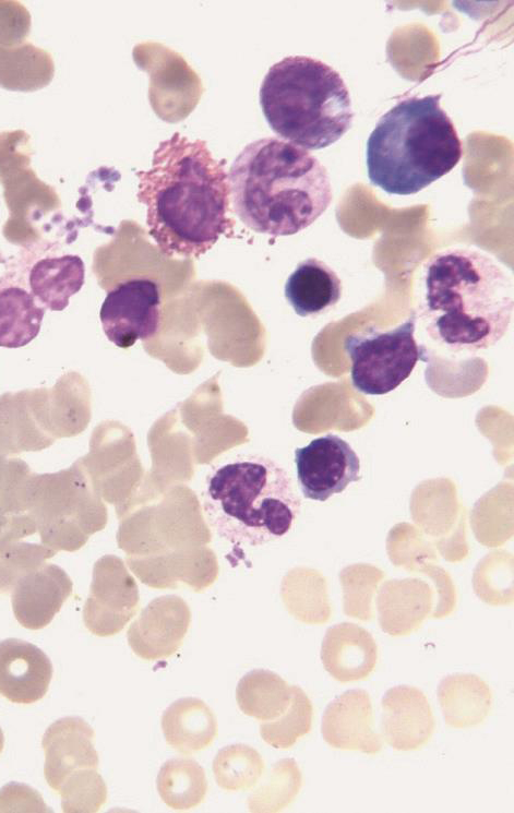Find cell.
<instances>
[{"label":"cell","mask_w":514,"mask_h":813,"mask_svg":"<svg viewBox=\"0 0 514 813\" xmlns=\"http://www.w3.org/2000/svg\"><path fill=\"white\" fill-rule=\"evenodd\" d=\"M201 498L211 529L232 545L249 547L283 538L301 507L288 473L260 454H237L213 466Z\"/></svg>","instance_id":"277c9868"},{"label":"cell","mask_w":514,"mask_h":813,"mask_svg":"<svg viewBox=\"0 0 514 813\" xmlns=\"http://www.w3.org/2000/svg\"><path fill=\"white\" fill-rule=\"evenodd\" d=\"M441 97H408L380 117L366 148L373 186L389 194H415L458 164L462 142Z\"/></svg>","instance_id":"5b68a950"},{"label":"cell","mask_w":514,"mask_h":813,"mask_svg":"<svg viewBox=\"0 0 514 813\" xmlns=\"http://www.w3.org/2000/svg\"><path fill=\"white\" fill-rule=\"evenodd\" d=\"M73 583L56 564H43L19 581L12 590V609L17 622L29 630L47 626L71 596Z\"/></svg>","instance_id":"e0dca14e"},{"label":"cell","mask_w":514,"mask_h":813,"mask_svg":"<svg viewBox=\"0 0 514 813\" xmlns=\"http://www.w3.org/2000/svg\"><path fill=\"white\" fill-rule=\"evenodd\" d=\"M413 311L402 324L387 331L374 326L349 334L344 349L351 360L352 386L367 395H384L397 388L421 358L415 339Z\"/></svg>","instance_id":"ba28073f"},{"label":"cell","mask_w":514,"mask_h":813,"mask_svg":"<svg viewBox=\"0 0 514 813\" xmlns=\"http://www.w3.org/2000/svg\"><path fill=\"white\" fill-rule=\"evenodd\" d=\"M34 521L26 513H11L0 503V548L36 533Z\"/></svg>","instance_id":"d6a6232c"},{"label":"cell","mask_w":514,"mask_h":813,"mask_svg":"<svg viewBox=\"0 0 514 813\" xmlns=\"http://www.w3.org/2000/svg\"><path fill=\"white\" fill-rule=\"evenodd\" d=\"M52 678V665L37 646L17 638L0 642V695L12 703L41 700Z\"/></svg>","instance_id":"2e32d148"},{"label":"cell","mask_w":514,"mask_h":813,"mask_svg":"<svg viewBox=\"0 0 514 813\" xmlns=\"http://www.w3.org/2000/svg\"><path fill=\"white\" fill-rule=\"evenodd\" d=\"M312 716L313 706L308 695L299 686L291 685L289 706L276 719L261 722L260 734L275 749H289L310 732Z\"/></svg>","instance_id":"83f0119b"},{"label":"cell","mask_w":514,"mask_h":813,"mask_svg":"<svg viewBox=\"0 0 514 813\" xmlns=\"http://www.w3.org/2000/svg\"><path fill=\"white\" fill-rule=\"evenodd\" d=\"M414 310L420 328L450 354L494 346L513 316L511 272L470 246L449 247L425 261Z\"/></svg>","instance_id":"7a4b0ae2"},{"label":"cell","mask_w":514,"mask_h":813,"mask_svg":"<svg viewBox=\"0 0 514 813\" xmlns=\"http://www.w3.org/2000/svg\"><path fill=\"white\" fill-rule=\"evenodd\" d=\"M84 262L77 255L46 258L29 271V292L44 308L62 311L84 284Z\"/></svg>","instance_id":"7402d4cb"},{"label":"cell","mask_w":514,"mask_h":813,"mask_svg":"<svg viewBox=\"0 0 514 813\" xmlns=\"http://www.w3.org/2000/svg\"><path fill=\"white\" fill-rule=\"evenodd\" d=\"M28 465L21 458L0 453V503L9 512L24 513L21 497L24 482L29 475Z\"/></svg>","instance_id":"4dcf8cb0"},{"label":"cell","mask_w":514,"mask_h":813,"mask_svg":"<svg viewBox=\"0 0 514 813\" xmlns=\"http://www.w3.org/2000/svg\"><path fill=\"white\" fill-rule=\"evenodd\" d=\"M301 772L292 758L275 763L263 782L248 798L250 812H279L299 793Z\"/></svg>","instance_id":"4316f807"},{"label":"cell","mask_w":514,"mask_h":813,"mask_svg":"<svg viewBox=\"0 0 514 813\" xmlns=\"http://www.w3.org/2000/svg\"><path fill=\"white\" fill-rule=\"evenodd\" d=\"M295 465L302 495L313 501L325 502L361 479L359 456L332 433L296 449Z\"/></svg>","instance_id":"30bf717a"},{"label":"cell","mask_w":514,"mask_h":813,"mask_svg":"<svg viewBox=\"0 0 514 813\" xmlns=\"http://www.w3.org/2000/svg\"><path fill=\"white\" fill-rule=\"evenodd\" d=\"M160 285L148 277H134L116 285L99 312L107 338L120 348L146 340L160 327Z\"/></svg>","instance_id":"9c48e42d"},{"label":"cell","mask_w":514,"mask_h":813,"mask_svg":"<svg viewBox=\"0 0 514 813\" xmlns=\"http://www.w3.org/2000/svg\"><path fill=\"white\" fill-rule=\"evenodd\" d=\"M260 105L272 131L304 150L337 142L352 125L349 91L331 65L307 56L274 63L260 87Z\"/></svg>","instance_id":"8992f818"},{"label":"cell","mask_w":514,"mask_h":813,"mask_svg":"<svg viewBox=\"0 0 514 813\" xmlns=\"http://www.w3.org/2000/svg\"><path fill=\"white\" fill-rule=\"evenodd\" d=\"M228 186L238 218L251 230L273 237L306 229L333 200L323 164L277 138L247 144L230 166Z\"/></svg>","instance_id":"3957f363"},{"label":"cell","mask_w":514,"mask_h":813,"mask_svg":"<svg viewBox=\"0 0 514 813\" xmlns=\"http://www.w3.org/2000/svg\"><path fill=\"white\" fill-rule=\"evenodd\" d=\"M67 813L97 812L107 799V787L96 768H84L71 775L57 791Z\"/></svg>","instance_id":"f546056e"},{"label":"cell","mask_w":514,"mask_h":813,"mask_svg":"<svg viewBox=\"0 0 514 813\" xmlns=\"http://www.w3.org/2000/svg\"><path fill=\"white\" fill-rule=\"evenodd\" d=\"M438 698L445 722L456 729L481 724L490 713L492 693L478 675L455 673L443 678Z\"/></svg>","instance_id":"44dd1931"},{"label":"cell","mask_w":514,"mask_h":813,"mask_svg":"<svg viewBox=\"0 0 514 813\" xmlns=\"http://www.w3.org/2000/svg\"><path fill=\"white\" fill-rule=\"evenodd\" d=\"M94 730L82 718L64 717L51 724L43 737L45 778L56 792L74 773L98 768Z\"/></svg>","instance_id":"5bb4252c"},{"label":"cell","mask_w":514,"mask_h":813,"mask_svg":"<svg viewBox=\"0 0 514 813\" xmlns=\"http://www.w3.org/2000/svg\"><path fill=\"white\" fill-rule=\"evenodd\" d=\"M0 812H50L41 796L31 787L10 782L0 789Z\"/></svg>","instance_id":"1f68e13d"},{"label":"cell","mask_w":514,"mask_h":813,"mask_svg":"<svg viewBox=\"0 0 514 813\" xmlns=\"http://www.w3.org/2000/svg\"><path fill=\"white\" fill-rule=\"evenodd\" d=\"M324 741L334 749L374 755L382 750L380 736L373 730V713L364 690H349L326 707L321 725Z\"/></svg>","instance_id":"9a60e30c"},{"label":"cell","mask_w":514,"mask_h":813,"mask_svg":"<svg viewBox=\"0 0 514 813\" xmlns=\"http://www.w3.org/2000/svg\"><path fill=\"white\" fill-rule=\"evenodd\" d=\"M236 698L244 715L262 722L270 721L289 706L291 685L272 671L255 669L240 679Z\"/></svg>","instance_id":"603a6c76"},{"label":"cell","mask_w":514,"mask_h":813,"mask_svg":"<svg viewBox=\"0 0 514 813\" xmlns=\"http://www.w3.org/2000/svg\"><path fill=\"white\" fill-rule=\"evenodd\" d=\"M321 660L335 680L347 683L367 679L378 662V646L372 635L351 623L330 627L322 641Z\"/></svg>","instance_id":"ac0fdd59"},{"label":"cell","mask_w":514,"mask_h":813,"mask_svg":"<svg viewBox=\"0 0 514 813\" xmlns=\"http://www.w3.org/2000/svg\"><path fill=\"white\" fill-rule=\"evenodd\" d=\"M56 550L29 542H12L0 548V594L12 593L21 578L39 569Z\"/></svg>","instance_id":"f1b7e54d"},{"label":"cell","mask_w":514,"mask_h":813,"mask_svg":"<svg viewBox=\"0 0 514 813\" xmlns=\"http://www.w3.org/2000/svg\"><path fill=\"white\" fill-rule=\"evenodd\" d=\"M138 607V587L122 561L112 555L100 558L94 565L89 596L83 609L87 630L97 636L118 634Z\"/></svg>","instance_id":"8fae6325"},{"label":"cell","mask_w":514,"mask_h":813,"mask_svg":"<svg viewBox=\"0 0 514 813\" xmlns=\"http://www.w3.org/2000/svg\"><path fill=\"white\" fill-rule=\"evenodd\" d=\"M22 510L35 523L41 543L75 551L107 524V507L80 459L57 473H29L22 491Z\"/></svg>","instance_id":"52a82bcc"},{"label":"cell","mask_w":514,"mask_h":813,"mask_svg":"<svg viewBox=\"0 0 514 813\" xmlns=\"http://www.w3.org/2000/svg\"><path fill=\"white\" fill-rule=\"evenodd\" d=\"M136 176L148 234L163 254L199 258L231 229L228 176L204 141L174 133Z\"/></svg>","instance_id":"6da1fadb"},{"label":"cell","mask_w":514,"mask_h":813,"mask_svg":"<svg viewBox=\"0 0 514 813\" xmlns=\"http://www.w3.org/2000/svg\"><path fill=\"white\" fill-rule=\"evenodd\" d=\"M46 308L22 287L0 289V347L20 348L39 333Z\"/></svg>","instance_id":"cb8c5ba5"},{"label":"cell","mask_w":514,"mask_h":813,"mask_svg":"<svg viewBox=\"0 0 514 813\" xmlns=\"http://www.w3.org/2000/svg\"><path fill=\"white\" fill-rule=\"evenodd\" d=\"M190 625V610L174 596L153 600L130 625L127 637L133 653L144 660L170 657L181 646Z\"/></svg>","instance_id":"7c38bea8"},{"label":"cell","mask_w":514,"mask_h":813,"mask_svg":"<svg viewBox=\"0 0 514 813\" xmlns=\"http://www.w3.org/2000/svg\"><path fill=\"white\" fill-rule=\"evenodd\" d=\"M264 772L260 753L244 744L223 748L213 761L216 784L226 791L248 790L256 785Z\"/></svg>","instance_id":"484cf974"},{"label":"cell","mask_w":514,"mask_h":813,"mask_svg":"<svg viewBox=\"0 0 514 813\" xmlns=\"http://www.w3.org/2000/svg\"><path fill=\"white\" fill-rule=\"evenodd\" d=\"M342 280L325 262L309 258L301 261L285 283V298L300 316L325 312L338 302Z\"/></svg>","instance_id":"d6986e66"},{"label":"cell","mask_w":514,"mask_h":813,"mask_svg":"<svg viewBox=\"0 0 514 813\" xmlns=\"http://www.w3.org/2000/svg\"><path fill=\"white\" fill-rule=\"evenodd\" d=\"M3 744H4V737H3V732H2V730L0 728V753L2 752Z\"/></svg>","instance_id":"836d02e7"},{"label":"cell","mask_w":514,"mask_h":813,"mask_svg":"<svg viewBox=\"0 0 514 813\" xmlns=\"http://www.w3.org/2000/svg\"><path fill=\"white\" fill-rule=\"evenodd\" d=\"M381 731L386 743L398 751H415L431 739L435 724L427 696L417 688L397 685L382 702Z\"/></svg>","instance_id":"4fadbf2b"},{"label":"cell","mask_w":514,"mask_h":813,"mask_svg":"<svg viewBox=\"0 0 514 813\" xmlns=\"http://www.w3.org/2000/svg\"><path fill=\"white\" fill-rule=\"evenodd\" d=\"M166 742L183 754L205 750L217 734L212 709L201 700L184 697L174 702L162 716Z\"/></svg>","instance_id":"ffe728a7"},{"label":"cell","mask_w":514,"mask_h":813,"mask_svg":"<svg viewBox=\"0 0 514 813\" xmlns=\"http://www.w3.org/2000/svg\"><path fill=\"white\" fill-rule=\"evenodd\" d=\"M163 802L178 811L190 810L204 801L207 781L203 767L189 757H176L160 767L156 779Z\"/></svg>","instance_id":"d4e9b609"}]
</instances>
